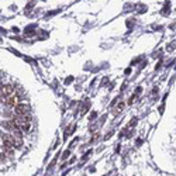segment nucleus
Instances as JSON below:
<instances>
[{
    "instance_id": "obj_1",
    "label": "nucleus",
    "mask_w": 176,
    "mask_h": 176,
    "mask_svg": "<svg viewBox=\"0 0 176 176\" xmlns=\"http://www.w3.org/2000/svg\"><path fill=\"white\" fill-rule=\"evenodd\" d=\"M16 92L14 89H13L12 85H3L2 86V89H0V96H2V100L3 99H9L10 96H13Z\"/></svg>"
},
{
    "instance_id": "obj_2",
    "label": "nucleus",
    "mask_w": 176,
    "mask_h": 176,
    "mask_svg": "<svg viewBox=\"0 0 176 176\" xmlns=\"http://www.w3.org/2000/svg\"><path fill=\"white\" fill-rule=\"evenodd\" d=\"M28 111H30V104H27V103H20V104H17L14 107V113L17 114V116L28 114Z\"/></svg>"
},
{
    "instance_id": "obj_3",
    "label": "nucleus",
    "mask_w": 176,
    "mask_h": 176,
    "mask_svg": "<svg viewBox=\"0 0 176 176\" xmlns=\"http://www.w3.org/2000/svg\"><path fill=\"white\" fill-rule=\"evenodd\" d=\"M6 104L10 107H16L17 104H20V96L17 93H14L13 96H10L9 99H6Z\"/></svg>"
},
{
    "instance_id": "obj_4",
    "label": "nucleus",
    "mask_w": 176,
    "mask_h": 176,
    "mask_svg": "<svg viewBox=\"0 0 176 176\" xmlns=\"http://www.w3.org/2000/svg\"><path fill=\"white\" fill-rule=\"evenodd\" d=\"M2 142L7 148H14V145H13V137L9 135V134H2Z\"/></svg>"
},
{
    "instance_id": "obj_5",
    "label": "nucleus",
    "mask_w": 176,
    "mask_h": 176,
    "mask_svg": "<svg viewBox=\"0 0 176 176\" xmlns=\"http://www.w3.org/2000/svg\"><path fill=\"white\" fill-rule=\"evenodd\" d=\"M2 127H4L6 130L13 131V133H16V134H17L18 131H20V130H18L17 125L14 124V121H13V120H12V121H3V123H2Z\"/></svg>"
},
{
    "instance_id": "obj_6",
    "label": "nucleus",
    "mask_w": 176,
    "mask_h": 176,
    "mask_svg": "<svg viewBox=\"0 0 176 176\" xmlns=\"http://www.w3.org/2000/svg\"><path fill=\"white\" fill-rule=\"evenodd\" d=\"M12 137H13V145H14V148L23 145V139H21V137L18 135V134H13Z\"/></svg>"
},
{
    "instance_id": "obj_7",
    "label": "nucleus",
    "mask_w": 176,
    "mask_h": 176,
    "mask_svg": "<svg viewBox=\"0 0 176 176\" xmlns=\"http://www.w3.org/2000/svg\"><path fill=\"white\" fill-rule=\"evenodd\" d=\"M20 131H21V133H30V131H31V123L23 124V125L20 127Z\"/></svg>"
},
{
    "instance_id": "obj_8",
    "label": "nucleus",
    "mask_w": 176,
    "mask_h": 176,
    "mask_svg": "<svg viewBox=\"0 0 176 176\" xmlns=\"http://www.w3.org/2000/svg\"><path fill=\"white\" fill-rule=\"evenodd\" d=\"M124 107H125V103H124V102H120V103H118V106L116 107V110H114V113H116V114L121 113V111L124 110Z\"/></svg>"
},
{
    "instance_id": "obj_9",
    "label": "nucleus",
    "mask_w": 176,
    "mask_h": 176,
    "mask_svg": "<svg viewBox=\"0 0 176 176\" xmlns=\"http://www.w3.org/2000/svg\"><path fill=\"white\" fill-rule=\"evenodd\" d=\"M68 155H69V151H66V152L63 153V159H66V158H68Z\"/></svg>"
}]
</instances>
